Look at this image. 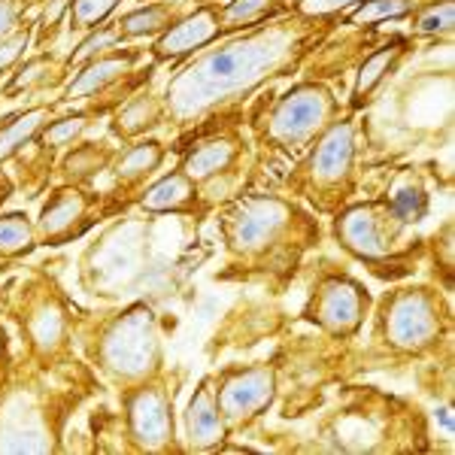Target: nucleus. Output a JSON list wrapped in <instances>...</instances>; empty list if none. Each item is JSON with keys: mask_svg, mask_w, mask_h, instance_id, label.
Returning a JSON list of instances; mask_svg holds the SVG:
<instances>
[{"mask_svg": "<svg viewBox=\"0 0 455 455\" xmlns=\"http://www.w3.org/2000/svg\"><path fill=\"white\" fill-rule=\"evenodd\" d=\"M264 49L258 46H231V49H222L216 55L200 64V82L204 85H225V82H234L240 79L243 73H249L255 64L261 61Z\"/></svg>", "mask_w": 455, "mask_h": 455, "instance_id": "f257e3e1", "label": "nucleus"}, {"mask_svg": "<svg viewBox=\"0 0 455 455\" xmlns=\"http://www.w3.org/2000/svg\"><path fill=\"white\" fill-rule=\"evenodd\" d=\"M318 115H322V97L316 94V91H298V94H291L286 104L279 106L276 113V131L282 136H291V140H298V136L309 134L318 122Z\"/></svg>", "mask_w": 455, "mask_h": 455, "instance_id": "f03ea898", "label": "nucleus"}, {"mask_svg": "<svg viewBox=\"0 0 455 455\" xmlns=\"http://www.w3.org/2000/svg\"><path fill=\"white\" fill-rule=\"evenodd\" d=\"M216 34V18L213 15H206V13H200V15H195V18H188L186 24H179L176 31H173L167 40H164L158 49L164 52V55H176V52H188V49H195V46H200V43H206L209 36Z\"/></svg>", "mask_w": 455, "mask_h": 455, "instance_id": "7ed1b4c3", "label": "nucleus"}, {"mask_svg": "<svg viewBox=\"0 0 455 455\" xmlns=\"http://www.w3.org/2000/svg\"><path fill=\"white\" fill-rule=\"evenodd\" d=\"M349 152H352V146H349V134H340V127L328 136V140L322 143V149H318L316 155V167L322 176H337V173H343V167L349 164Z\"/></svg>", "mask_w": 455, "mask_h": 455, "instance_id": "20e7f679", "label": "nucleus"}, {"mask_svg": "<svg viewBox=\"0 0 455 455\" xmlns=\"http://www.w3.org/2000/svg\"><path fill=\"white\" fill-rule=\"evenodd\" d=\"M227 158H231V152H227L225 146H206L204 152H197L195 158L188 161V170L197 173V176H206V173H213V170L222 167Z\"/></svg>", "mask_w": 455, "mask_h": 455, "instance_id": "39448f33", "label": "nucleus"}, {"mask_svg": "<svg viewBox=\"0 0 455 455\" xmlns=\"http://www.w3.org/2000/svg\"><path fill=\"white\" fill-rule=\"evenodd\" d=\"M391 209H395L404 222H413V218H419L425 213V195H419V191H404V195L395 197Z\"/></svg>", "mask_w": 455, "mask_h": 455, "instance_id": "423d86ee", "label": "nucleus"}, {"mask_svg": "<svg viewBox=\"0 0 455 455\" xmlns=\"http://www.w3.org/2000/svg\"><path fill=\"white\" fill-rule=\"evenodd\" d=\"M407 9V0H379V4L361 6L355 13V22H370V18H382V15H398Z\"/></svg>", "mask_w": 455, "mask_h": 455, "instance_id": "0eeeda50", "label": "nucleus"}, {"mask_svg": "<svg viewBox=\"0 0 455 455\" xmlns=\"http://www.w3.org/2000/svg\"><path fill=\"white\" fill-rule=\"evenodd\" d=\"M34 118H36V115L24 118V122H18V125L13 127V131H4V134H0V155H4V152H9V149H15V146L22 143L24 136L34 131V127H36V122H34Z\"/></svg>", "mask_w": 455, "mask_h": 455, "instance_id": "6e6552de", "label": "nucleus"}, {"mask_svg": "<svg viewBox=\"0 0 455 455\" xmlns=\"http://www.w3.org/2000/svg\"><path fill=\"white\" fill-rule=\"evenodd\" d=\"M109 6H113V0H79L76 4V18L82 24H91V22H97Z\"/></svg>", "mask_w": 455, "mask_h": 455, "instance_id": "1a4fd4ad", "label": "nucleus"}, {"mask_svg": "<svg viewBox=\"0 0 455 455\" xmlns=\"http://www.w3.org/2000/svg\"><path fill=\"white\" fill-rule=\"evenodd\" d=\"M155 161H158V152H155L152 146H140V149H134L131 155H127V161H125V170H127V173H136V170H146V167H152Z\"/></svg>", "mask_w": 455, "mask_h": 455, "instance_id": "9d476101", "label": "nucleus"}, {"mask_svg": "<svg viewBox=\"0 0 455 455\" xmlns=\"http://www.w3.org/2000/svg\"><path fill=\"white\" fill-rule=\"evenodd\" d=\"M0 240H6L4 246H18L27 240V227L22 225V218L13 216L6 218V222H0Z\"/></svg>", "mask_w": 455, "mask_h": 455, "instance_id": "9b49d317", "label": "nucleus"}, {"mask_svg": "<svg viewBox=\"0 0 455 455\" xmlns=\"http://www.w3.org/2000/svg\"><path fill=\"white\" fill-rule=\"evenodd\" d=\"M388 64V52H379L377 58H373L370 64H364V70H361V82H358V91H368L373 82H377L382 76V67Z\"/></svg>", "mask_w": 455, "mask_h": 455, "instance_id": "f8f14e48", "label": "nucleus"}, {"mask_svg": "<svg viewBox=\"0 0 455 455\" xmlns=\"http://www.w3.org/2000/svg\"><path fill=\"white\" fill-rule=\"evenodd\" d=\"M452 24V4H443L440 6V13H434L431 15H425L422 22H419V27H422V31H437V27H449Z\"/></svg>", "mask_w": 455, "mask_h": 455, "instance_id": "ddd939ff", "label": "nucleus"}, {"mask_svg": "<svg viewBox=\"0 0 455 455\" xmlns=\"http://www.w3.org/2000/svg\"><path fill=\"white\" fill-rule=\"evenodd\" d=\"M155 18H158V9H149V13L127 15V18H125V31H127V34H143V31H149V27H155V24H152Z\"/></svg>", "mask_w": 455, "mask_h": 455, "instance_id": "4468645a", "label": "nucleus"}, {"mask_svg": "<svg viewBox=\"0 0 455 455\" xmlns=\"http://www.w3.org/2000/svg\"><path fill=\"white\" fill-rule=\"evenodd\" d=\"M267 6V0H240V4H231L227 6V18H234V22H240V18H249L255 15L258 9Z\"/></svg>", "mask_w": 455, "mask_h": 455, "instance_id": "2eb2a0df", "label": "nucleus"}, {"mask_svg": "<svg viewBox=\"0 0 455 455\" xmlns=\"http://www.w3.org/2000/svg\"><path fill=\"white\" fill-rule=\"evenodd\" d=\"M97 70H100V76H97V82H100V79L106 76V73H113V70H115V64H100V67H94L91 73H97ZM91 82H94V76H82V79L76 82V85L70 88V94H85V91H91Z\"/></svg>", "mask_w": 455, "mask_h": 455, "instance_id": "dca6fc26", "label": "nucleus"}, {"mask_svg": "<svg viewBox=\"0 0 455 455\" xmlns=\"http://www.w3.org/2000/svg\"><path fill=\"white\" fill-rule=\"evenodd\" d=\"M79 127H82V122L76 118V122H70V125H64V127H55V131H49V140H55V143H58V140H67V136L76 134Z\"/></svg>", "mask_w": 455, "mask_h": 455, "instance_id": "f3484780", "label": "nucleus"}, {"mask_svg": "<svg viewBox=\"0 0 455 455\" xmlns=\"http://www.w3.org/2000/svg\"><path fill=\"white\" fill-rule=\"evenodd\" d=\"M337 4H346V0H313V4H307L309 9H328V6H337Z\"/></svg>", "mask_w": 455, "mask_h": 455, "instance_id": "a211bd4d", "label": "nucleus"}, {"mask_svg": "<svg viewBox=\"0 0 455 455\" xmlns=\"http://www.w3.org/2000/svg\"><path fill=\"white\" fill-rule=\"evenodd\" d=\"M6 22H9V9H6V6H0V31L6 27Z\"/></svg>", "mask_w": 455, "mask_h": 455, "instance_id": "6ab92c4d", "label": "nucleus"}]
</instances>
